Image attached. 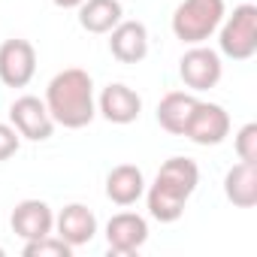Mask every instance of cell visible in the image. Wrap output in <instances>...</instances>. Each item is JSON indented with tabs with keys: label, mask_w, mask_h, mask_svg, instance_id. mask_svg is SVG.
<instances>
[{
	"label": "cell",
	"mask_w": 257,
	"mask_h": 257,
	"mask_svg": "<svg viewBox=\"0 0 257 257\" xmlns=\"http://www.w3.org/2000/svg\"><path fill=\"white\" fill-rule=\"evenodd\" d=\"M46 109L49 115L64 124V127H85L94 118V97H91V76L79 67H70L58 73L49 82L46 94Z\"/></svg>",
	"instance_id": "cell-1"
},
{
	"label": "cell",
	"mask_w": 257,
	"mask_h": 257,
	"mask_svg": "<svg viewBox=\"0 0 257 257\" xmlns=\"http://www.w3.org/2000/svg\"><path fill=\"white\" fill-rule=\"evenodd\" d=\"M224 19V0H182L173 16V31L185 43H203Z\"/></svg>",
	"instance_id": "cell-2"
},
{
	"label": "cell",
	"mask_w": 257,
	"mask_h": 257,
	"mask_svg": "<svg viewBox=\"0 0 257 257\" xmlns=\"http://www.w3.org/2000/svg\"><path fill=\"white\" fill-rule=\"evenodd\" d=\"M221 52L236 61H245L257 52V7L254 4H242L233 10V16L227 19L221 31Z\"/></svg>",
	"instance_id": "cell-3"
},
{
	"label": "cell",
	"mask_w": 257,
	"mask_h": 257,
	"mask_svg": "<svg viewBox=\"0 0 257 257\" xmlns=\"http://www.w3.org/2000/svg\"><path fill=\"white\" fill-rule=\"evenodd\" d=\"M230 131V118L218 103H194L188 124H185V137L194 140L197 146H218Z\"/></svg>",
	"instance_id": "cell-4"
},
{
	"label": "cell",
	"mask_w": 257,
	"mask_h": 257,
	"mask_svg": "<svg viewBox=\"0 0 257 257\" xmlns=\"http://www.w3.org/2000/svg\"><path fill=\"white\" fill-rule=\"evenodd\" d=\"M37 70V52L28 40H7L0 46V79L10 88H25Z\"/></svg>",
	"instance_id": "cell-5"
},
{
	"label": "cell",
	"mask_w": 257,
	"mask_h": 257,
	"mask_svg": "<svg viewBox=\"0 0 257 257\" xmlns=\"http://www.w3.org/2000/svg\"><path fill=\"white\" fill-rule=\"evenodd\" d=\"M179 73H182L185 85L194 88V91L215 88L218 79H221V58H218V52H212L206 46H197V49H191V52L182 55Z\"/></svg>",
	"instance_id": "cell-6"
},
{
	"label": "cell",
	"mask_w": 257,
	"mask_h": 257,
	"mask_svg": "<svg viewBox=\"0 0 257 257\" xmlns=\"http://www.w3.org/2000/svg\"><path fill=\"white\" fill-rule=\"evenodd\" d=\"M10 118L16 124V131L28 140H49L52 137V115L40 97H19L10 106Z\"/></svg>",
	"instance_id": "cell-7"
},
{
	"label": "cell",
	"mask_w": 257,
	"mask_h": 257,
	"mask_svg": "<svg viewBox=\"0 0 257 257\" xmlns=\"http://www.w3.org/2000/svg\"><path fill=\"white\" fill-rule=\"evenodd\" d=\"M106 239H109V251L134 254L149 239V224H146V218H140L134 212H118L106 224Z\"/></svg>",
	"instance_id": "cell-8"
},
{
	"label": "cell",
	"mask_w": 257,
	"mask_h": 257,
	"mask_svg": "<svg viewBox=\"0 0 257 257\" xmlns=\"http://www.w3.org/2000/svg\"><path fill=\"white\" fill-rule=\"evenodd\" d=\"M112 55L121 64H137L146 58L149 52V34L143 22H118L112 28V40H109Z\"/></svg>",
	"instance_id": "cell-9"
},
{
	"label": "cell",
	"mask_w": 257,
	"mask_h": 257,
	"mask_svg": "<svg viewBox=\"0 0 257 257\" xmlns=\"http://www.w3.org/2000/svg\"><path fill=\"white\" fill-rule=\"evenodd\" d=\"M143 109V100L134 88L127 85H109L103 88V97H100V112L112 121V124H131L137 121Z\"/></svg>",
	"instance_id": "cell-10"
},
{
	"label": "cell",
	"mask_w": 257,
	"mask_h": 257,
	"mask_svg": "<svg viewBox=\"0 0 257 257\" xmlns=\"http://www.w3.org/2000/svg\"><path fill=\"white\" fill-rule=\"evenodd\" d=\"M52 209L43 200H25L13 209V230L25 239H40L52 233Z\"/></svg>",
	"instance_id": "cell-11"
},
{
	"label": "cell",
	"mask_w": 257,
	"mask_h": 257,
	"mask_svg": "<svg viewBox=\"0 0 257 257\" xmlns=\"http://www.w3.org/2000/svg\"><path fill=\"white\" fill-rule=\"evenodd\" d=\"M143 173H140V167H134V164H118L109 176H106V194H109V200L112 203H118V206H131V203H137L140 197H143Z\"/></svg>",
	"instance_id": "cell-12"
},
{
	"label": "cell",
	"mask_w": 257,
	"mask_h": 257,
	"mask_svg": "<svg viewBox=\"0 0 257 257\" xmlns=\"http://www.w3.org/2000/svg\"><path fill=\"white\" fill-rule=\"evenodd\" d=\"M224 194L233 206L251 209L257 203V164H236L224 179Z\"/></svg>",
	"instance_id": "cell-13"
},
{
	"label": "cell",
	"mask_w": 257,
	"mask_h": 257,
	"mask_svg": "<svg viewBox=\"0 0 257 257\" xmlns=\"http://www.w3.org/2000/svg\"><path fill=\"white\" fill-rule=\"evenodd\" d=\"M58 233H61V239L70 242V245H85V242H91V236L97 233V218H94L91 209L73 203V206H67V209L58 215Z\"/></svg>",
	"instance_id": "cell-14"
},
{
	"label": "cell",
	"mask_w": 257,
	"mask_h": 257,
	"mask_svg": "<svg viewBox=\"0 0 257 257\" xmlns=\"http://www.w3.org/2000/svg\"><path fill=\"white\" fill-rule=\"evenodd\" d=\"M155 182L173 188V191L182 194V197H191L194 188H197V182H200V170H197V164H194L191 158H170V161L161 167V173H158Z\"/></svg>",
	"instance_id": "cell-15"
},
{
	"label": "cell",
	"mask_w": 257,
	"mask_h": 257,
	"mask_svg": "<svg viewBox=\"0 0 257 257\" xmlns=\"http://www.w3.org/2000/svg\"><path fill=\"white\" fill-rule=\"evenodd\" d=\"M79 22L91 34H106L121 22V4L118 0H82Z\"/></svg>",
	"instance_id": "cell-16"
},
{
	"label": "cell",
	"mask_w": 257,
	"mask_h": 257,
	"mask_svg": "<svg viewBox=\"0 0 257 257\" xmlns=\"http://www.w3.org/2000/svg\"><path fill=\"white\" fill-rule=\"evenodd\" d=\"M194 97L185 94V91H170L161 103H158V121L164 131L170 134H185V124H188V115L194 109Z\"/></svg>",
	"instance_id": "cell-17"
},
{
	"label": "cell",
	"mask_w": 257,
	"mask_h": 257,
	"mask_svg": "<svg viewBox=\"0 0 257 257\" xmlns=\"http://www.w3.org/2000/svg\"><path fill=\"white\" fill-rule=\"evenodd\" d=\"M185 203H188V197L176 194L173 188H167L161 182H155L152 191H149V209H152V215L158 221H176V218H182Z\"/></svg>",
	"instance_id": "cell-18"
},
{
	"label": "cell",
	"mask_w": 257,
	"mask_h": 257,
	"mask_svg": "<svg viewBox=\"0 0 257 257\" xmlns=\"http://www.w3.org/2000/svg\"><path fill=\"white\" fill-rule=\"evenodd\" d=\"M70 242H64L61 236H40V239H28L25 245V257H70Z\"/></svg>",
	"instance_id": "cell-19"
},
{
	"label": "cell",
	"mask_w": 257,
	"mask_h": 257,
	"mask_svg": "<svg viewBox=\"0 0 257 257\" xmlns=\"http://www.w3.org/2000/svg\"><path fill=\"white\" fill-rule=\"evenodd\" d=\"M236 155L245 164H257V124H245L236 137Z\"/></svg>",
	"instance_id": "cell-20"
},
{
	"label": "cell",
	"mask_w": 257,
	"mask_h": 257,
	"mask_svg": "<svg viewBox=\"0 0 257 257\" xmlns=\"http://www.w3.org/2000/svg\"><path fill=\"white\" fill-rule=\"evenodd\" d=\"M19 152V134L10 124H0V161H7Z\"/></svg>",
	"instance_id": "cell-21"
},
{
	"label": "cell",
	"mask_w": 257,
	"mask_h": 257,
	"mask_svg": "<svg viewBox=\"0 0 257 257\" xmlns=\"http://www.w3.org/2000/svg\"><path fill=\"white\" fill-rule=\"evenodd\" d=\"M55 4H58V7H64V10H70V7H79L82 0H55Z\"/></svg>",
	"instance_id": "cell-22"
},
{
	"label": "cell",
	"mask_w": 257,
	"mask_h": 257,
	"mask_svg": "<svg viewBox=\"0 0 257 257\" xmlns=\"http://www.w3.org/2000/svg\"><path fill=\"white\" fill-rule=\"evenodd\" d=\"M0 257H4V248H0Z\"/></svg>",
	"instance_id": "cell-23"
}]
</instances>
